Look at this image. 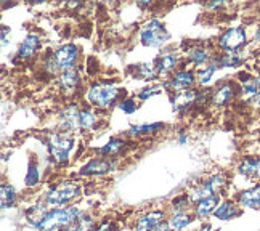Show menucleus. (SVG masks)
<instances>
[{
  "instance_id": "obj_1",
  "label": "nucleus",
  "mask_w": 260,
  "mask_h": 231,
  "mask_svg": "<svg viewBox=\"0 0 260 231\" xmlns=\"http://www.w3.org/2000/svg\"><path fill=\"white\" fill-rule=\"evenodd\" d=\"M82 215V210L79 206H71V207H63V209H53L47 214V217L42 220V223L37 226L39 231H58L63 229L68 225Z\"/></svg>"
},
{
  "instance_id": "obj_2",
  "label": "nucleus",
  "mask_w": 260,
  "mask_h": 231,
  "mask_svg": "<svg viewBox=\"0 0 260 231\" xmlns=\"http://www.w3.org/2000/svg\"><path fill=\"white\" fill-rule=\"evenodd\" d=\"M119 93H121V90L113 87V85L96 84L93 87H90L87 98L93 106H96L100 109H106V108H111L117 102Z\"/></svg>"
},
{
  "instance_id": "obj_3",
  "label": "nucleus",
  "mask_w": 260,
  "mask_h": 231,
  "mask_svg": "<svg viewBox=\"0 0 260 231\" xmlns=\"http://www.w3.org/2000/svg\"><path fill=\"white\" fill-rule=\"evenodd\" d=\"M81 196V186L76 182H63L55 188L48 189L45 194V204L48 206H63L74 197Z\"/></svg>"
},
{
  "instance_id": "obj_4",
  "label": "nucleus",
  "mask_w": 260,
  "mask_h": 231,
  "mask_svg": "<svg viewBox=\"0 0 260 231\" xmlns=\"http://www.w3.org/2000/svg\"><path fill=\"white\" fill-rule=\"evenodd\" d=\"M169 39V32L164 29V24L159 19H149L143 27L140 29V40L143 45L148 47H159Z\"/></svg>"
},
{
  "instance_id": "obj_5",
  "label": "nucleus",
  "mask_w": 260,
  "mask_h": 231,
  "mask_svg": "<svg viewBox=\"0 0 260 231\" xmlns=\"http://www.w3.org/2000/svg\"><path fill=\"white\" fill-rule=\"evenodd\" d=\"M73 146H74V138L69 134H52L48 137L50 154H52V157L58 164L66 162Z\"/></svg>"
},
{
  "instance_id": "obj_6",
  "label": "nucleus",
  "mask_w": 260,
  "mask_h": 231,
  "mask_svg": "<svg viewBox=\"0 0 260 231\" xmlns=\"http://www.w3.org/2000/svg\"><path fill=\"white\" fill-rule=\"evenodd\" d=\"M225 183V177L223 175H212L211 178L204 180V182L199 183L191 193H189V199H191V203H199L201 199H206V197H211L214 194L218 193V189L222 188V185Z\"/></svg>"
},
{
  "instance_id": "obj_7",
  "label": "nucleus",
  "mask_w": 260,
  "mask_h": 231,
  "mask_svg": "<svg viewBox=\"0 0 260 231\" xmlns=\"http://www.w3.org/2000/svg\"><path fill=\"white\" fill-rule=\"evenodd\" d=\"M246 44V31L243 27H230L218 37V47L223 52H236Z\"/></svg>"
},
{
  "instance_id": "obj_8",
  "label": "nucleus",
  "mask_w": 260,
  "mask_h": 231,
  "mask_svg": "<svg viewBox=\"0 0 260 231\" xmlns=\"http://www.w3.org/2000/svg\"><path fill=\"white\" fill-rule=\"evenodd\" d=\"M77 47L73 45V44H66L63 47H59L58 50H55L53 53V59L58 66V69H69L73 68V64L76 63L77 59Z\"/></svg>"
},
{
  "instance_id": "obj_9",
  "label": "nucleus",
  "mask_w": 260,
  "mask_h": 231,
  "mask_svg": "<svg viewBox=\"0 0 260 231\" xmlns=\"http://www.w3.org/2000/svg\"><path fill=\"white\" fill-rule=\"evenodd\" d=\"M164 220V212L161 210H151L142 215L135 223V231H154Z\"/></svg>"
},
{
  "instance_id": "obj_10",
  "label": "nucleus",
  "mask_w": 260,
  "mask_h": 231,
  "mask_svg": "<svg viewBox=\"0 0 260 231\" xmlns=\"http://www.w3.org/2000/svg\"><path fill=\"white\" fill-rule=\"evenodd\" d=\"M113 167L114 162L111 159H105V157L92 159L81 169V175H102L109 172V170H113Z\"/></svg>"
},
{
  "instance_id": "obj_11",
  "label": "nucleus",
  "mask_w": 260,
  "mask_h": 231,
  "mask_svg": "<svg viewBox=\"0 0 260 231\" xmlns=\"http://www.w3.org/2000/svg\"><path fill=\"white\" fill-rule=\"evenodd\" d=\"M196 76L191 71H186V69H182V71H177L171 80L167 82V87H171L172 90H177V92H182V90H188L194 84Z\"/></svg>"
},
{
  "instance_id": "obj_12",
  "label": "nucleus",
  "mask_w": 260,
  "mask_h": 231,
  "mask_svg": "<svg viewBox=\"0 0 260 231\" xmlns=\"http://www.w3.org/2000/svg\"><path fill=\"white\" fill-rule=\"evenodd\" d=\"M238 206L246 209H257L260 210V185H255L254 188H249L246 191H241L238 194Z\"/></svg>"
},
{
  "instance_id": "obj_13",
  "label": "nucleus",
  "mask_w": 260,
  "mask_h": 231,
  "mask_svg": "<svg viewBox=\"0 0 260 231\" xmlns=\"http://www.w3.org/2000/svg\"><path fill=\"white\" fill-rule=\"evenodd\" d=\"M79 113L76 106H68L64 111L59 114V125H61L66 132H74L79 127H81V122H79Z\"/></svg>"
},
{
  "instance_id": "obj_14",
  "label": "nucleus",
  "mask_w": 260,
  "mask_h": 231,
  "mask_svg": "<svg viewBox=\"0 0 260 231\" xmlns=\"http://www.w3.org/2000/svg\"><path fill=\"white\" fill-rule=\"evenodd\" d=\"M39 45H41V40H39V36L37 34H27L26 39L23 40V44L19 45L18 48V56L23 58V59H27L34 56V53L37 52Z\"/></svg>"
},
{
  "instance_id": "obj_15",
  "label": "nucleus",
  "mask_w": 260,
  "mask_h": 231,
  "mask_svg": "<svg viewBox=\"0 0 260 231\" xmlns=\"http://www.w3.org/2000/svg\"><path fill=\"white\" fill-rule=\"evenodd\" d=\"M220 197L218 194H214L211 197H206V199H201L199 203L194 204V217L198 218H203L209 214H214V210L217 209V206L220 204L218 203Z\"/></svg>"
},
{
  "instance_id": "obj_16",
  "label": "nucleus",
  "mask_w": 260,
  "mask_h": 231,
  "mask_svg": "<svg viewBox=\"0 0 260 231\" xmlns=\"http://www.w3.org/2000/svg\"><path fill=\"white\" fill-rule=\"evenodd\" d=\"M198 102V92L196 90H182V92H177L175 93V98H172V105H174V109L180 111V109H185L188 108L189 105H193Z\"/></svg>"
},
{
  "instance_id": "obj_17",
  "label": "nucleus",
  "mask_w": 260,
  "mask_h": 231,
  "mask_svg": "<svg viewBox=\"0 0 260 231\" xmlns=\"http://www.w3.org/2000/svg\"><path fill=\"white\" fill-rule=\"evenodd\" d=\"M238 215H239V207H236L232 201H223V203H220L217 209L214 210V217L217 220H222V222L232 220Z\"/></svg>"
},
{
  "instance_id": "obj_18",
  "label": "nucleus",
  "mask_w": 260,
  "mask_h": 231,
  "mask_svg": "<svg viewBox=\"0 0 260 231\" xmlns=\"http://www.w3.org/2000/svg\"><path fill=\"white\" fill-rule=\"evenodd\" d=\"M233 93H235L233 85L230 82H223L222 85H218L217 90L212 93V103L215 106H223L230 102V100H232Z\"/></svg>"
},
{
  "instance_id": "obj_19",
  "label": "nucleus",
  "mask_w": 260,
  "mask_h": 231,
  "mask_svg": "<svg viewBox=\"0 0 260 231\" xmlns=\"http://www.w3.org/2000/svg\"><path fill=\"white\" fill-rule=\"evenodd\" d=\"M81 80V76H79V69L76 66L64 69V71L59 74V85H61L64 90H74Z\"/></svg>"
},
{
  "instance_id": "obj_20",
  "label": "nucleus",
  "mask_w": 260,
  "mask_h": 231,
  "mask_svg": "<svg viewBox=\"0 0 260 231\" xmlns=\"http://www.w3.org/2000/svg\"><path fill=\"white\" fill-rule=\"evenodd\" d=\"M178 64V56L175 53H164L157 58L156 61V71L157 74H167L174 71Z\"/></svg>"
},
{
  "instance_id": "obj_21",
  "label": "nucleus",
  "mask_w": 260,
  "mask_h": 231,
  "mask_svg": "<svg viewBox=\"0 0 260 231\" xmlns=\"http://www.w3.org/2000/svg\"><path fill=\"white\" fill-rule=\"evenodd\" d=\"M48 212H50V210L47 209L45 204H34V206L26 209V217L29 220V223L37 228L39 225L42 223V220L47 217Z\"/></svg>"
},
{
  "instance_id": "obj_22",
  "label": "nucleus",
  "mask_w": 260,
  "mask_h": 231,
  "mask_svg": "<svg viewBox=\"0 0 260 231\" xmlns=\"http://www.w3.org/2000/svg\"><path fill=\"white\" fill-rule=\"evenodd\" d=\"M95 220L90 217L82 214L79 217L76 222H73L71 225H68L66 228H63V231H95Z\"/></svg>"
},
{
  "instance_id": "obj_23",
  "label": "nucleus",
  "mask_w": 260,
  "mask_h": 231,
  "mask_svg": "<svg viewBox=\"0 0 260 231\" xmlns=\"http://www.w3.org/2000/svg\"><path fill=\"white\" fill-rule=\"evenodd\" d=\"M193 222V215H189L188 212L183 214H174L171 218L167 220L169 226L172 228V231H183L185 228H188Z\"/></svg>"
},
{
  "instance_id": "obj_24",
  "label": "nucleus",
  "mask_w": 260,
  "mask_h": 231,
  "mask_svg": "<svg viewBox=\"0 0 260 231\" xmlns=\"http://www.w3.org/2000/svg\"><path fill=\"white\" fill-rule=\"evenodd\" d=\"M260 170V160L254 157H246L238 167V172L246 177H255Z\"/></svg>"
},
{
  "instance_id": "obj_25",
  "label": "nucleus",
  "mask_w": 260,
  "mask_h": 231,
  "mask_svg": "<svg viewBox=\"0 0 260 231\" xmlns=\"http://www.w3.org/2000/svg\"><path fill=\"white\" fill-rule=\"evenodd\" d=\"M186 55H188L189 61L194 63V64H206L209 61V58H211V53H209L207 50L203 48V47H193V48H189L188 52H186Z\"/></svg>"
},
{
  "instance_id": "obj_26",
  "label": "nucleus",
  "mask_w": 260,
  "mask_h": 231,
  "mask_svg": "<svg viewBox=\"0 0 260 231\" xmlns=\"http://www.w3.org/2000/svg\"><path fill=\"white\" fill-rule=\"evenodd\" d=\"M125 146V142H124V140L122 138H111V140H109V142L102 148V149H100V153H102V154H106V156H114V154H119V153H121V149Z\"/></svg>"
},
{
  "instance_id": "obj_27",
  "label": "nucleus",
  "mask_w": 260,
  "mask_h": 231,
  "mask_svg": "<svg viewBox=\"0 0 260 231\" xmlns=\"http://www.w3.org/2000/svg\"><path fill=\"white\" fill-rule=\"evenodd\" d=\"M159 128H164V124L156 122V124H140V125H132L128 128V135H148L153 134Z\"/></svg>"
},
{
  "instance_id": "obj_28",
  "label": "nucleus",
  "mask_w": 260,
  "mask_h": 231,
  "mask_svg": "<svg viewBox=\"0 0 260 231\" xmlns=\"http://www.w3.org/2000/svg\"><path fill=\"white\" fill-rule=\"evenodd\" d=\"M218 69V64L217 63H211V64H206L203 66L201 69H198V73H196V80L201 85H206L209 80L212 79L214 73Z\"/></svg>"
},
{
  "instance_id": "obj_29",
  "label": "nucleus",
  "mask_w": 260,
  "mask_h": 231,
  "mask_svg": "<svg viewBox=\"0 0 260 231\" xmlns=\"http://www.w3.org/2000/svg\"><path fill=\"white\" fill-rule=\"evenodd\" d=\"M215 63L218 64V68H235L241 63V56L236 52H225Z\"/></svg>"
},
{
  "instance_id": "obj_30",
  "label": "nucleus",
  "mask_w": 260,
  "mask_h": 231,
  "mask_svg": "<svg viewBox=\"0 0 260 231\" xmlns=\"http://www.w3.org/2000/svg\"><path fill=\"white\" fill-rule=\"evenodd\" d=\"M0 193H2V209H8V207H12L13 203H15V197H16V191H15V188L12 185H7L4 183L2 188H0Z\"/></svg>"
},
{
  "instance_id": "obj_31",
  "label": "nucleus",
  "mask_w": 260,
  "mask_h": 231,
  "mask_svg": "<svg viewBox=\"0 0 260 231\" xmlns=\"http://www.w3.org/2000/svg\"><path fill=\"white\" fill-rule=\"evenodd\" d=\"M258 82L255 77H251L249 76L247 79H241V90L243 93L247 95V96H257L260 92H258Z\"/></svg>"
},
{
  "instance_id": "obj_32",
  "label": "nucleus",
  "mask_w": 260,
  "mask_h": 231,
  "mask_svg": "<svg viewBox=\"0 0 260 231\" xmlns=\"http://www.w3.org/2000/svg\"><path fill=\"white\" fill-rule=\"evenodd\" d=\"M79 122H81V128H92L96 124V114L90 109H82L79 113Z\"/></svg>"
},
{
  "instance_id": "obj_33",
  "label": "nucleus",
  "mask_w": 260,
  "mask_h": 231,
  "mask_svg": "<svg viewBox=\"0 0 260 231\" xmlns=\"http://www.w3.org/2000/svg\"><path fill=\"white\" fill-rule=\"evenodd\" d=\"M189 203H191V199H189L188 194L177 196V197L172 201V212H174V214H183V212H186Z\"/></svg>"
},
{
  "instance_id": "obj_34",
  "label": "nucleus",
  "mask_w": 260,
  "mask_h": 231,
  "mask_svg": "<svg viewBox=\"0 0 260 231\" xmlns=\"http://www.w3.org/2000/svg\"><path fill=\"white\" fill-rule=\"evenodd\" d=\"M137 74L142 77L143 80H151V79H154L157 76V71H156V66L145 63V64H138Z\"/></svg>"
},
{
  "instance_id": "obj_35",
  "label": "nucleus",
  "mask_w": 260,
  "mask_h": 231,
  "mask_svg": "<svg viewBox=\"0 0 260 231\" xmlns=\"http://www.w3.org/2000/svg\"><path fill=\"white\" fill-rule=\"evenodd\" d=\"M39 183V169L36 164H29L27 167V175H26V185L27 186H36Z\"/></svg>"
},
{
  "instance_id": "obj_36",
  "label": "nucleus",
  "mask_w": 260,
  "mask_h": 231,
  "mask_svg": "<svg viewBox=\"0 0 260 231\" xmlns=\"http://www.w3.org/2000/svg\"><path fill=\"white\" fill-rule=\"evenodd\" d=\"M137 108H138V105H137V102H135L134 98H125V100H122L121 103H119V109H121V111H124L125 114L135 113Z\"/></svg>"
},
{
  "instance_id": "obj_37",
  "label": "nucleus",
  "mask_w": 260,
  "mask_h": 231,
  "mask_svg": "<svg viewBox=\"0 0 260 231\" xmlns=\"http://www.w3.org/2000/svg\"><path fill=\"white\" fill-rule=\"evenodd\" d=\"M162 87H167V82L162 84V85H153V87H148V88H143L142 92L138 93V98L140 100H148L149 96H154L159 93V90H162Z\"/></svg>"
},
{
  "instance_id": "obj_38",
  "label": "nucleus",
  "mask_w": 260,
  "mask_h": 231,
  "mask_svg": "<svg viewBox=\"0 0 260 231\" xmlns=\"http://www.w3.org/2000/svg\"><path fill=\"white\" fill-rule=\"evenodd\" d=\"M95 231H113V223L111 222H106V220H105V222H102V223H100L95 228Z\"/></svg>"
},
{
  "instance_id": "obj_39",
  "label": "nucleus",
  "mask_w": 260,
  "mask_h": 231,
  "mask_svg": "<svg viewBox=\"0 0 260 231\" xmlns=\"http://www.w3.org/2000/svg\"><path fill=\"white\" fill-rule=\"evenodd\" d=\"M154 231H172V228L169 226V223H167V222H162V223L159 225Z\"/></svg>"
},
{
  "instance_id": "obj_40",
  "label": "nucleus",
  "mask_w": 260,
  "mask_h": 231,
  "mask_svg": "<svg viewBox=\"0 0 260 231\" xmlns=\"http://www.w3.org/2000/svg\"><path fill=\"white\" fill-rule=\"evenodd\" d=\"M7 44V27L4 26L2 27V45H5Z\"/></svg>"
},
{
  "instance_id": "obj_41",
  "label": "nucleus",
  "mask_w": 260,
  "mask_h": 231,
  "mask_svg": "<svg viewBox=\"0 0 260 231\" xmlns=\"http://www.w3.org/2000/svg\"><path fill=\"white\" fill-rule=\"evenodd\" d=\"M199 231H212V226L209 225V223H206V225L201 226V229H199Z\"/></svg>"
},
{
  "instance_id": "obj_42",
  "label": "nucleus",
  "mask_w": 260,
  "mask_h": 231,
  "mask_svg": "<svg viewBox=\"0 0 260 231\" xmlns=\"http://www.w3.org/2000/svg\"><path fill=\"white\" fill-rule=\"evenodd\" d=\"M254 40H257V42H260V27L257 29V32L254 34Z\"/></svg>"
},
{
  "instance_id": "obj_43",
  "label": "nucleus",
  "mask_w": 260,
  "mask_h": 231,
  "mask_svg": "<svg viewBox=\"0 0 260 231\" xmlns=\"http://www.w3.org/2000/svg\"><path fill=\"white\" fill-rule=\"evenodd\" d=\"M255 102H257V105L260 106V93H258V95L255 96Z\"/></svg>"
},
{
  "instance_id": "obj_44",
  "label": "nucleus",
  "mask_w": 260,
  "mask_h": 231,
  "mask_svg": "<svg viewBox=\"0 0 260 231\" xmlns=\"http://www.w3.org/2000/svg\"><path fill=\"white\" fill-rule=\"evenodd\" d=\"M257 82H258V85H260V71H258V74H257Z\"/></svg>"
},
{
  "instance_id": "obj_45",
  "label": "nucleus",
  "mask_w": 260,
  "mask_h": 231,
  "mask_svg": "<svg viewBox=\"0 0 260 231\" xmlns=\"http://www.w3.org/2000/svg\"><path fill=\"white\" fill-rule=\"evenodd\" d=\"M125 231H127V229H125Z\"/></svg>"
}]
</instances>
